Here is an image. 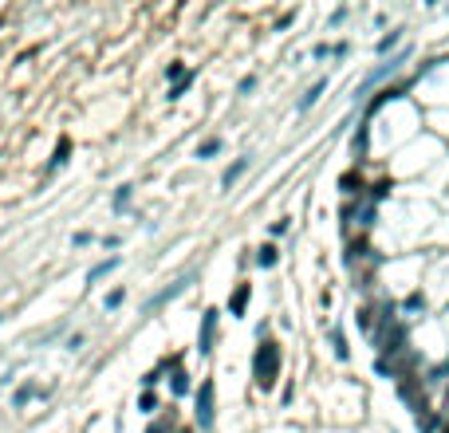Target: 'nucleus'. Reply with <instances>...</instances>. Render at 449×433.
Masks as SVG:
<instances>
[{"instance_id": "aec40b11", "label": "nucleus", "mask_w": 449, "mask_h": 433, "mask_svg": "<svg viewBox=\"0 0 449 433\" xmlns=\"http://www.w3.org/2000/svg\"><path fill=\"white\" fill-rule=\"evenodd\" d=\"M422 304H426V296H422V292H414V296L406 299V311H418V307H422Z\"/></svg>"}, {"instance_id": "9b49d317", "label": "nucleus", "mask_w": 449, "mask_h": 433, "mask_svg": "<svg viewBox=\"0 0 449 433\" xmlns=\"http://www.w3.org/2000/svg\"><path fill=\"white\" fill-rule=\"evenodd\" d=\"M276 260H280V248L276 245H264L260 252H256V264H260V268H272Z\"/></svg>"}, {"instance_id": "a211bd4d", "label": "nucleus", "mask_w": 449, "mask_h": 433, "mask_svg": "<svg viewBox=\"0 0 449 433\" xmlns=\"http://www.w3.org/2000/svg\"><path fill=\"white\" fill-rule=\"evenodd\" d=\"M130 205V186H122L119 193H115V209H127Z\"/></svg>"}, {"instance_id": "dca6fc26", "label": "nucleus", "mask_w": 449, "mask_h": 433, "mask_svg": "<svg viewBox=\"0 0 449 433\" xmlns=\"http://www.w3.org/2000/svg\"><path fill=\"white\" fill-rule=\"evenodd\" d=\"M186 390H189V374L178 370V374H174V394H186Z\"/></svg>"}, {"instance_id": "39448f33", "label": "nucleus", "mask_w": 449, "mask_h": 433, "mask_svg": "<svg viewBox=\"0 0 449 433\" xmlns=\"http://www.w3.org/2000/svg\"><path fill=\"white\" fill-rule=\"evenodd\" d=\"M323 91H327V79H315V83H312V87H307V91H304V95H300V102H296V111H300V114H304V111H312L315 102H319V95H323Z\"/></svg>"}, {"instance_id": "393cba45", "label": "nucleus", "mask_w": 449, "mask_h": 433, "mask_svg": "<svg viewBox=\"0 0 449 433\" xmlns=\"http://www.w3.org/2000/svg\"><path fill=\"white\" fill-rule=\"evenodd\" d=\"M119 304H122V288H115V292L107 296V307H119Z\"/></svg>"}, {"instance_id": "f3484780", "label": "nucleus", "mask_w": 449, "mask_h": 433, "mask_svg": "<svg viewBox=\"0 0 449 433\" xmlns=\"http://www.w3.org/2000/svg\"><path fill=\"white\" fill-rule=\"evenodd\" d=\"M186 75H189V71L181 68V63H170V68H166V79H174V83H181Z\"/></svg>"}, {"instance_id": "423d86ee", "label": "nucleus", "mask_w": 449, "mask_h": 433, "mask_svg": "<svg viewBox=\"0 0 449 433\" xmlns=\"http://www.w3.org/2000/svg\"><path fill=\"white\" fill-rule=\"evenodd\" d=\"M248 166H253V158H237V161L229 166V170L221 173V186H225V189H233L241 178H245V170H248Z\"/></svg>"}, {"instance_id": "4be33fe9", "label": "nucleus", "mask_w": 449, "mask_h": 433, "mask_svg": "<svg viewBox=\"0 0 449 433\" xmlns=\"http://www.w3.org/2000/svg\"><path fill=\"white\" fill-rule=\"evenodd\" d=\"M347 51H351V43L343 40V43H335V48H331V55H335V60H343V55H347Z\"/></svg>"}, {"instance_id": "2eb2a0df", "label": "nucleus", "mask_w": 449, "mask_h": 433, "mask_svg": "<svg viewBox=\"0 0 449 433\" xmlns=\"http://www.w3.org/2000/svg\"><path fill=\"white\" fill-rule=\"evenodd\" d=\"M36 394H40L36 386H20V390L12 394V402H16V406H24V402H28V398H36Z\"/></svg>"}, {"instance_id": "0eeeda50", "label": "nucleus", "mask_w": 449, "mask_h": 433, "mask_svg": "<svg viewBox=\"0 0 449 433\" xmlns=\"http://www.w3.org/2000/svg\"><path fill=\"white\" fill-rule=\"evenodd\" d=\"M186 288H189V276H186V280H174L170 288H166V292H158V296H154V299H150V304H146V307H150V311H154V307L170 304V299H174V296H181V292H186Z\"/></svg>"}, {"instance_id": "f03ea898", "label": "nucleus", "mask_w": 449, "mask_h": 433, "mask_svg": "<svg viewBox=\"0 0 449 433\" xmlns=\"http://www.w3.org/2000/svg\"><path fill=\"white\" fill-rule=\"evenodd\" d=\"M402 63H406V51H398V55H390V63H382V68H379V71H371V75H366V79H363V83H359L355 99H363V95H366V91H371V87H374V83H382V79H386V75H394V71H398V68H402Z\"/></svg>"}, {"instance_id": "6e6552de", "label": "nucleus", "mask_w": 449, "mask_h": 433, "mask_svg": "<svg viewBox=\"0 0 449 433\" xmlns=\"http://www.w3.org/2000/svg\"><path fill=\"white\" fill-rule=\"evenodd\" d=\"M248 296H253V288H248V284H237V292L229 296V311H233V315H245Z\"/></svg>"}, {"instance_id": "6ab92c4d", "label": "nucleus", "mask_w": 449, "mask_h": 433, "mask_svg": "<svg viewBox=\"0 0 449 433\" xmlns=\"http://www.w3.org/2000/svg\"><path fill=\"white\" fill-rule=\"evenodd\" d=\"M138 406H142V410H146V414H154V410H158V398H154V394H150V390H146V394H142V402H138Z\"/></svg>"}, {"instance_id": "9d476101", "label": "nucleus", "mask_w": 449, "mask_h": 433, "mask_svg": "<svg viewBox=\"0 0 449 433\" xmlns=\"http://www.w3.org/2000/svg\"><path fill=\"white\" fill-rule=\"evenodd\" d=\"M331 351H335V358H351V347H347L339 327H331Z\"/></svg>"}, {"instance_id": "1a4fd4ad", "label": "nucleus", "mask_w": 449, "mask_h": 433, "mask_svg": "<svg viewBox=\"0 0 449 433\" xmlns=\"http://www.w3.org/2000/svg\"><path fill=\"white\" fill-rule=\"evenodd\" d=\"M115 268H119V256H110V260L95 264L91 272H87V284H99V280H102V276H107V272H115Z\"/></svg>"}, {"instance_id": "ddd939ff", "label": "nucleus", "mask_w": 449, "mask_h": 433, "mask_svg": "<svg viewBox=\"0 0 449 433\" xmlns=\"http://www.w3.org/2000/svg\"><path fill=\"white\" fill-rule=\"evenodd\" d=\"M221 146H225L221 138H205V142L197 146V158H213V154H221Z\"/></svg>"}, {"instance_id": "7ed1b4c3", "label": "nucleus", "mask_w": 449, "mask_h": 433, "mask_svg": "<svg viewBox=\"0 0 449 433\" xmlns=\"http://www.w3.org/2000/svg\"><path fill=\"white\" fill-rule=\"evenodd\" d=\"M197 425L201 429H213V383L205 378L201 390H197Z\"/></svg>"}, {"instance_id": "f8f14e48", "label": "nucleus", "mask_w": 449, "mask_h": 433, "mask_svg": "<svg viewBox=\"0 0 449 433\" xmlns=\"http://www.w3.org/2000/svg\"><path fill=\"white\" fill-rule=\"evenodd\" d=\"M398 40H402V32H390V36H382V40L374 43V51H379V55H390V48H398Z\"/></svg>"}, {"instance_id": "f257e3e1", "label": "nucleus", "mask_w": 449, "mask_h": 433, "mask_svg": "<svg viewBox=\"0 0 449 433\" xmlns=\"http://www.w3.org/2000/svg\"><path fill=\"white\" fill-rule=\"evenodd\" d=\"M253 378H256L260 390H272V386H276V378H280V347L272 339H260V347H256V355H253Z\"/></svg>"}, {"instance_id": "b1692460", "label": "nucleus", "mask_w": 449, "mask_h": 433, "mask_svg": "<svg viewBox=\"0 0 449 433\" xmlns=\"http://www.w3.org/2000/svg\"><path fill=\"white\" fill-rule=\"evenodd\" d=\"M343 20H347V9H335V12H331V20H327V24L335 28V24H343Z\"/></svg>"}, {"instance_id": "20e7f679", "label": "nucleus", "mask_w": 449, "mask_h": 433, "mask_svg": "<svg viewBox=\"0 0 449 433\" xmlns=\"http://www.w3.org/2000/svg\"><path fill=\"white\" fill-rule=\"evenodd\" d=\"M213 339H217V311H205L201 315V335H197V351H201V355H209L213 351Z\"/></svg>"}, {"instance_id": "4468645a", "label": "nucleus", "mask_w": 449, "mask_h": 433, "mask_svg": "<svg viewBox=\"0 0 449 433\" xmlns=\"http://www.w3.org/2000/svg\"><path fill=\"white\" fill-rule=\"evenodd\" d=\"M68 154H71V138H60V146H56V158H51V170H56V166H63V161H68Z\"/></svg>"}, {"instance_id": "412c9836", "label": "nucleus", "mask_w": 449, "mask_h": 433, "mask_svg": "<svg viewBox=\"0 0 449 433\" xmlns=\"http://www.w3.org/2000/svg\"><path fill=\"white\" fill-rule=\"evenodd\" d=\"M256 91V75H245L241 79V95H253Z\"/></svg>"}, {"instance_id": "5701e85b", "label": "nucleus", "mask_w": 449, "mask_h": 433, "mask_svg": "<svg viewBox=\"0 0 449 433\" xmlns=\"http://www.w3.org/2000/svg\"><path fill=\"white\" fill-rule=\"evenodd\" d=\"M312 55H315V60H327V55H331V48H327V43H315V48H312Z\"/></svg>"}]
</instances>
